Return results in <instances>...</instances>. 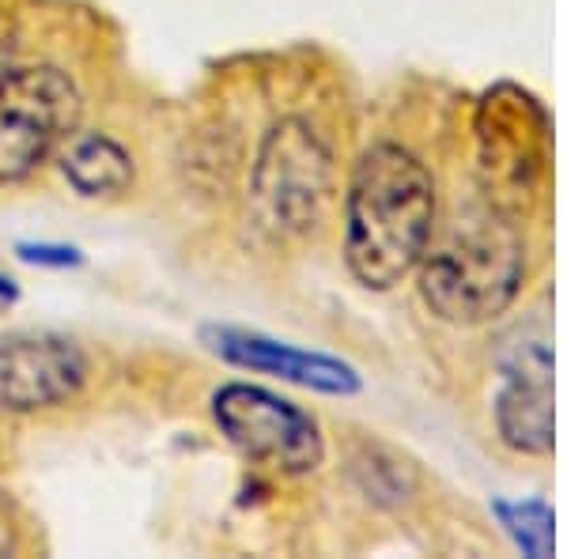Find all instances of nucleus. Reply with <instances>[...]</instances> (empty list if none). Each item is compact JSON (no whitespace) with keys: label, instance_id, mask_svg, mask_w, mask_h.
<instances>
[{"label":"nucleus","instance_id":"obj_1","mask_svg":"<svg viewBox=\"0 0 567 559\" xmlns=\"http://www.w3.org/2000/svg\"><path fill=\"white\" fill-rule=\"evenodd\" d=\"M435 231V178L401 144L360 155L344 197V261L371 291H390L420 269Z\"/></svg>","mask_w":567,"mask_h":559},{"label":"nucleus","instance_id":"obj_2","mask_svg":"<svg viewBox=\"0 0 567 559\" xmlns=\"http://www.w3.org/2000/svg\"><path fill=\"white\" fill-rule=\"evenodd\" d=\"M420 296L451 325H481L518 299L526 280V238L503 208L458 219L439 250L424 253Z\"/></svg>","mask_w":567,"mask_h":559},{"label":"nucleus","instance_id":"obj_3","mask_svg":"<svg viewBox=\"0 0 567 559\" xmlns=\"http://www.w3.org/2000/svg\"><path fill=\"white\" fill-rule=\"evenodd\" d=\"M333 200V152L315 125L288 117L265 136L250 170V205L265 231L307 235Z\"/></svg>","mask_w":567,"mask_h":559},{"label":"nucleus","instance_id":"obj_4","mask_svg":"<svg viewBox=\"0 0 567 559\" xmlns=\"http://www.w3.org/2000/svg\"><path fill=\"white\" fill-rule=\"evenodd\" d=\"M80 91L53 65L12 69L0 80V186L27 178L69 141Z\"/></svg>","mask_w":567,"mask_h":559},{"label":"nucleus","instance_id":"obj_5","mask_svg":"<svg viewBox=\"0 0 567 559\" xmlns=\"http://www.w3.org/2000/svg\"><path fill=\"white\" fill-rule=\"evenodd\" d=\"M213 416L235 451L272 473L307 476L326 457L315 416L261 386H224L213 397Z\"/></svg>","mask_w":567,"mask_h":559},{"label":"nucleus","instance_id":"obj_6","mask_svg":"<svg viewBox=\"0 0 567 559\" xmlns=\"http://www.w3.org/2000/svg\"><path fill=\"white\" fill-rule=\"evenodd\" d=\"M87 379V360L76 344L53 333L0 337V408L39 412L65 405Z\"/></svg>","mask_w":567,"mask_h":559},{"label":"nucleus","instance_id":"obj_7","mask_svg":"<svg viewBox=\"0 0 567 559\" xmlns=\"http://www.w3.org/2000/svg\"><path fill=\"white\" fill-rule=\"evenodd\" d=\"M496 431L518 454H553V355L545 341H526L503 366Z\"/></svg>","mask_w":567,"mask_h":559},{"label":"nucleus","instance_id":"obj_8","mask_svg":"<svg viewBox=\"0 0 567 559\" xmlns=\"http://www.w3.org/2000/svg\"><path fill=\"white\" fill-rule=\"evenodd\" d=\"M208 341L224 360L250 366V371L277 374V379L299 382L307 390H322V393H355L360 390V374L349 363L329 360L318 352H299L291 344H277L269 337L258 333H239V329H216L208 333Z\"/></svg>","mask_w":567,"mask_h":559},{"label":"nucleus","instance_id":"obj_9","mask_svg":"<svg viewBox=\"0 0 567 559\" xmlns=\"http://www.w3.org/2000/svg\"><path fill=\"white\" fill-rule=\"evenodd\" d=\"M61 174L84 197H117L133 186V159L106 133H72L61 152Z\"/></svg>","mask_w":567,"mask_h":559},{"label":"nucleus","instance_id":"obj_10","mask_svg":"<svg viewBox=\"0 0 567 559\" xmlns=\"http://www.w3.org/2000/svg\"><path fill=\"white\" fill-rule=\"evenodd\" d=\"M499 518L503 526L515 534V540L523 545V552L529 556H548V548H553V510L545 507V503H523V507H507V503H499Z\"/></svg>","mask_w":567,"mask_h":559},{"label":"nucleus","instance_id":"obj_11","mask_svg":"<svg viewBox=\"0 0 567 559\" xmlns=\"http://www.w3.org/2000/svg\"><path fill=\"white\" fill-rule=\"evenodd\" d=\"M23 261H39V265H76V250L65 246H20Z\"/></svg>","mask_w":567,"mask_h":559},{"label":"nucleus","instance_id":"obj_12","mask_svg":"<svg viewBox=\"0 0 567 559\" xmlns=\"http://www.w3.org/2000/svg\"><path fill=\"white\" fill-rule=\"evenodd\" d=\"M12 58H16V23L0 12V80L12 72Z\"/></svg>","mask_w":567,"mask_h":559},{"label":"nucleus","instance_id":"obj_13","mask_svg":"<svg viewBox=\"0 0 567 559\" xmlns=\"http://www.w3.org/2000/svg\"><path fill=\"white\" fill-rule=\"evenodd\" d=\"M12 552V526H8V518L0 515V556Z\"/></svg>","mask_w":567,"mask_h":559},{"label":"nucleus","instance_id":"obj_14","mask_svg":"<svg viewBox=\"0 0 567 559\" xmlns=\"http://www.w3.org/2000/svg\"><path fill=\"white\" fill-rule=\"evenodd\" d=\"M16 299V288H12V280L0 272V302H12Z\"/></svg>","mask_w":567,"mask_h":559}]
</instances>
